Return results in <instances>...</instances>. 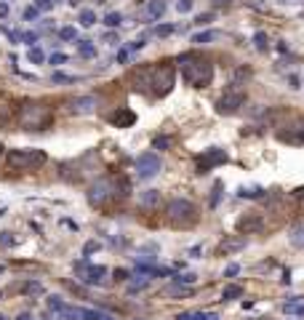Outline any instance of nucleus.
<instances>
[{"label": "nucleus", "mask_w": 304, "mask_h": 320, "mask_svg": "<svg viewBox=\"0 0 304 320\" xmlns=\"http://www.w3.org/2000/svg\"><path fill=\"white\" fill-rule=\"evenodd\" d=\"M176 62H179V70H182V78H184L187 86H192V88L211 86V80H214V64H211V59H206V56L189 51V54H182Z\"/></svg>", "instance_id": "nucleus-1"}, {"label": "nucleus", "mask_w": 304, "mask_h": 320, "mask_svg": "<svg viewBox=\"0 0 304 320\" xmlns=\"http://www.w3.org/2000/svg\"><path fill=\"white\" fill-rule=\"evenodd\" d=\"M128 182L126 179H118V176H104L99 182H93L88 187V203L96 205V208H104L110 200H115V197H126L128 195Z\"/></svg>", "instance_id": "nucleus-2"}, {"label": "nucleus", "mask_w": 304, "mask_h": 320, "mask_svg": "<svg viewBox=\"0 0 304 320\" xmlns=\"http://www.w3.org/2000/svg\"><path fill=\"white\" fill-rule=\"evenodd\" d=\"M16 120L24 131H45L54 123V112H51V107H45L43 101H24V104L19 107Z\"/></svg>", "instance_id": "nucleus-3"}, {"label": "nucleus", "mask_w": 304, "mask_h": 320, "mask_svg": "<svg viewBox=\"0 0 304 320\" xmlns=\"http://www.w3.org/2000/svg\"><path fill=\"white\" fill-rule=\"evenodd\" d=\"M166 219L174 230H189L197 224V205L192 200H187V197H174V200H168L166 205Z\"/></svg>", "instance_id": "nucleus-4"}, {"label": "nucleus", "mask_w": 304, "mask_h": 320, "mask_svg": "<svg viewBox=\"0 0 304 320\" xmlns=\"http://www.w3.org/2000/svg\"><path fill=\"white\" fill-rule=\"evenodd\" d=\"M176 86V67L171 62H160L158 67L149 70V91L155 93V96H168L171 91Z\"/></svg>", "instance_id": "nucleus-5"}, {"label": "nucleus", "mask_w": 304, "mask_h": 320, "mask_svg": "<svg viewBox=\"0 0 304 320\" xmlns=\"http://www.w3.org/2000/svg\"><path fill=\"white\" fill-rule=\"evenodd\" d=\"M45 160H48V155L43 149H11L6 155V163L14 171H32V168H40Z\"/></svg>", "instance_id": "nucleus-6"}, {"label": "nucleus", "mask_w": 304, "mask_h": 320, "mask_svg": "<svg viewBox=\"0 0 304 320\" xmlns=\"http://www.w3.org/2000/svg\"><path fill=\"white\" fill-rule=\"evenodd\" d=\"M243 104H245V91L232 86L216 99V112H219V115H232V112H237Z\"/></svg>", "instance_id": "nucleus-7"}, {"label": "nucleus", "mask_w": 304, "mask_h": 320, "mask_svg": "<svg viewBox=\"0 0 304 320\" xmlns=\"http://www.w3.org/2000/svg\"><path fill=\"white\" fill-rule=\"evenodd\" d=\"M227 163V152L222 147H208L203 149V155H197V174H208L211 168L216 166H224Z\"/></svg>", "instance_id": "nucleus-8"}, {"label": "nucleus", "mask_w": 304, "mask_h": 320, "mask_svg": "<svg viewBox=\"0 0 304 320\" xmlns=\"http://www.w3.org/2000/svg\"><path fill=\"white\" fill-rule=\"evenodd\" d=\"M160 168H163V163H160V157L155 152H144L136 157V174L139 179H152L160 174Z\"/></svg>", "instance_id": "nucleus-9"}, {"label": "nucleus", "mask_w": 304, "mask_h": 320, "mask_svg": "<svg viewBox=\"0 0 304 320\" xmlns=\"http://www.w3.org/2000/svg\"><path fill=\"white\" fill-rule=\"evenodd\" d=\"M235 227H237L240 235H254V232H259L264 227V216L256 214V211H248V214H243L240 219L235 222Z\"/></svg>", "instance_id": "nucleus-10"}, {"label": "nucleus", "mask_w": 304, "mask_h": 320, "mask_svg": "<svg viewBox=\"0 0 304 320\" xmlns=\"http://www.w3.org/2000/svg\"><path fill=\"white\" fill-rule=\"evenodd\" d=\"M245 246H248V240H245L243 235H224V238H222V243H219V253H224V256H230V253L243 251Z\"/></svg>", "instance_id": "nucleus-11"}, {"label": "nucleus", "mask_w": 304, "mask_h": 320, "mask_svg": "<svg viewBox=\"0 0 304 320\" xmlns=\"http://www.w3.org/2000/svg\"><path fill=\"white\" fill-rule=\"evenodd\" d=\"M110 123L115 126V128H131V126L136 123V112L128 110V107H118V110L110 115Z\"/></svg>", "instance_id": "nucleus-12"}, {"label": "nucleus", "mask_w": 304, "mask_h": 320, "mask_svg": "<svg viewBox=\"0 0 304 320\" xmlns=\"http://www.w3.org/2000/svg\"><path fill=\"white\" fill-rule=\"evenodd\" d=\"M99 104L96 96H78L70 101V112H75V115H85V112H93Z\"/></svg>", "instance_id": "nucleus-13"}, {"label": "nucleus", "mask_w": 304, "mask_h": 320, "mask_svg": "<svg viewBox=\"0 0 304 320\" xmlns=\"http://www.w3.org/2000/svg\"><path fill=\"white\" fill-rule=\"evenodd\" d=\"M78 270H85V272H83V280H85V283H102V278L107 275V270H104V267H88V264H83V261L78 264Z\"/></svg>", "instance_id": "nucleus-14"}, {"label": "nucleus", "mask_w": 304, "mask_h": 320, "mask_svg": "<svg viewBox=\"0 0 304 320\" xmlns=\"http://www.w3.org/2000/svg\"><path fill=\"white\" fill-rule=\"evenodd\" d=\"M139 205H141L144 211H155V208H160V192H158V190H147V192H141Z\"/></svg>", "instance_id": "nucleus-15"}, {"label": "nucleus", "mask_w": 304, "mask_h": 320, "mask_svg": "<svg viewBox=\"0 0 304 320\" xmlns=\"http://www.w3.org/2000/svg\"><path fill=\"white\" fill-rule=\"evenodd\" d=\"M141 6L147 8V16L149 19H160L166 14V0H141Z\"/></svg>", "instance_id": "nucleus-16"}, {"label": "nucleus", "mask_w": 304, "mask_h": 320, "mask_svg": "<svg viewBox=\"0 0 304 320\" xmlns=\"http://www.w3.org/2000/svg\"><path fill=\"white\" fill-rule=\"evenodd\" d=\"M288 240L293 248H304V224H293L288 232Z\"/></svg>", "instance_id": "nucleus-17"}, {"label": "nucleus", "mask_w": 304, "mask_h": 320, "mask_svg": "<svg viewBox=\"0 0 304 320\" xmlns=\"http://www.w3.org/2000/svg\"><path fill=\"white\" fill-rule=\"evenodd\" d=\"M278 139L280 142H288V144H304V128H296V134H293V131H280L278 134Z\"/></svg>", "instance_id": "nucleus-18"}, {"label": "nucleus", "mask_w": 304, "mask_h": 320, "mask_svg": "<svg viewBox=\"0 0 304 320\" xmlns=\"http://www.w3.org/2000/svg\"><path fill=\"white\" fill-rule=\"evenodd\" d=\"M222 32L219 30H203V32H197V35H192V43L195 45H206V43H211V40H216Z\"/></svg>", "instance_id": "nucleus-19"}, {"label": "nucleus", "mask_w": 304, "mask_h": 320, "mask_svg": "<svg viewBox=\"0 0 304 320\" xmlns=\"http://www.w3.org/2000/svg\"><path fill=\"white\" fill-rule=\"evenodd\" d=\"M11 120H14L11 104H3V101H0V128H8V126H11Z\"/></svg>", "instance_id": "nucleus-20"}, {"label": "nucleus", "mask_w": 304, "mask_h": 320, "mask_svg": "<svg viewBox=\"0 0 304 320\" xmlns=\"http://www.w3.org/2000/svg\"><path fill=\"white\" fill-rule=\"evenodd\" d=\"M243 296V288L240 286H224V291H222V302H232V299H240Z\"/></svg>", "instance_id": "nucleus-21"}, {"label": "nucleus", "mask_w": 304, "mask_h": 320, "mask_svg": "<svg viewBox=\"0 0 304 320\" xmlns=\"http://www.w3.org/2000/svg\"><path fill=\"white\" fill-rule=\"evenodd\" d=\"M264 192H267V190H262V187H240V190H237V195H240V197H248V200L264 197Z\"/></svg>", "instance_id": "nucleus-22"}, {"label": "nucleus", "mask_w": 304, "mask_h": 320, "mask_svg": "<svg viewBox=\"0 0 304 320\" xmlns=\"http://www.w3.org/2000/svg\"><path fill=\"white\" fill-rule=\"evenodd\" d=\"M78 54L85 56V59H93V56H96V45H93L91 40H80L78 43Z\"/></svg>", "instance_id": "nucleus-23"}, {"label": "nucleus", "mask_w": 304, "mask_h": 320, "mask_svg": "<svg viewBox=\"0 0 304 320\" xmlns=\"http://www.w3.org/2000/svg\"><path fill=\"white\" fill-rule=\"evenodd\" d=\"M78 22H80L83 27H93V24H96V14H93V11H91V8H83V11H80V19H78Z\"/></svg>", "instance_id": "nucleus-24"}, {"label": "nucleus", "mask_w": 304, "mask_h": 320, "mask_svg": "<svg viewBox=\"0 0 304 320\" xmlns=\"http://www.w3.org/2000/svg\"><path fill=\"white\" fill-rule=\"evenodd\" d=\"M254 45H256V51H267V48H270L267 32H256V35H254Z\"/></svg>", "instance_id": "nucleus-25"}, {"label": "nucleus", "mask_w": 304, "mask_h": 320, "mask_svg": "<svg viewBox=\"0 0 304 320\" xmlns=\"http://www.w3.org/2000/svg\"><path fill=\"white\" fill-rule=\"evenodd\" d=\"M166 294L168 296H189V294H192V288H187V286H171V288H166Z\"/></svg>", "instance_id": "nucleus-26"}, {"label": "nucleus", "mask_w": 304, "mask_h": 320, "mask_svg": "<svg viewBox=\"0 0 304 320\" xmlns=\"http://www.w3.org/2000/svg\"><path fill=\"white\" fill-rule=\"evenodd\" d=\"M104 24H107V27H120V24H123V14L110 11L107 16H104Z\"/></svg>", "instance_id": "nucleus-27"}, {"label": "nucleus", "mask_w": 304, "mask_h": 320, "mask_svg": "<svg viewBox=\"0 0 304 320\" xmlns=\"http://www.w3.org/2000/svg\"><path fill=\"white\" fill-rule=\"evenodd\" d=\"M248 78H251V70L240 67V70L235 72V80H232V86H237V88H240V83H243V80H248Z\"/></svg>", "instance_id": "nucleus-28"}, {"label": "nucleus", "mask_w": 304, "mask_h": 320, "mask_svg": "<svg viewBox=\"0 0 304 320\" xmlns=\"http://www.w3.org/2000/svg\"><path fill=\"white\" fill-rule=\"evenodd\" d=\"M174 30H176L174 24H160V27H155V35L158 37H168V35H174Z\"/></svg>", "instance_id": "nucleus-29"}, {"label": "nucleus", "mask_w": 304, "mask_h": 320, "mask_svg": "<svg viewBox=\"0 0 304 320\" xmlns=\"http://www.w3.org/2000/svg\"><path fill=\"white\" fill-rule=\"evenodd\" d=\"M152 147H155V149H168L171 147V139L168 136H155V139H152Z\"/></svg>", "instance_id": "nucleus-30"}, {"label": "nucleus", "mask_w": 304, "mask_h": 320, "mask_svg": "<svg viewBox=\"0 0 304 320\" xmlns=\"http://www.w3.org/2000/svg\"><path fill=\"white\" fill-rule=\"evenodd\" d=\"M195 280H197V275H195V272H184V275H176V283H179V286L195 283Z\"/></svg>", "instance_id": "nucleus-31"}, {"label": "nucleus", "mask_w": 304, "mask_h": 320, "mask_svg": "<svg viewBox=\"0 0 304 320\" xmlns=\"http://www.w3.org/2000/svg\"><path fill=\"white\" fill-rule=\"evenodd\" d=\"M192 3H195V0H176V11L179 14H189V11H192Z\"/></svg>", "instance_id": "nucleus-32"}, {"label": "nucleus", "mask_w": 304, "mask_h": 320, "mask_svg": "<svg viewBox=\"0 0 304 320\" xmlns=\"http://www.w3.org/2000/svg\"><path fill=\"white\" fill-rule=\"evenodd\" d=\"M59 37H62V40H75V37H78V32H75V27H62V30H59Z\"/></svg>", "instance_id": "nucleus-33"}, {"label": "nucleus", "mask_w": 304, "mask_h": 320, "mask_svg": "<svg viewBox=\"0 0 304 320\" xmlns=\"http://www.w3.org/2000/svg\"><path fill=\"white\" fill-rule=\"evenodd\" d=\"M51 80H54V83H75L78 78H72V75H64V72H54Z\"/></svg>", "instance_id": "nucleus-34"}, {"label": "nucleus", "mask_w": 304, "mask_h": 320, "mask_svg": "<svg viewBox=\"0 0 304 320\" xmlns=\"http://www.w3.org/2000/svg\"><path fill=\"white\" fill-rule=\"evenodd\" d=\"M35 8H37V11H51L54 0H35Z\"/></svg>", "instance_id": "nucleus-35"}, {"label": "nucleus", "mask_w": 304, "mask_h": 320, "mask_svg": "<svg viewBox=\"0 0 304 320\" xmlns=\"http://www.w3.org/2000/svg\"><path fill=\"white\" fill-rule=\"evenodd\" d=\"M45 59V56H43V51L40 48H30V62H35V64H40Z\"/></svg>", "instance_id": "nucleus-36"}, {"label": "nucleus", "mask_w": 304, "mask_h": 320, "mask_svg": "<svg viewBox=\"0 0 304 320\" xmlns=\"http://www.w3.org/2000/svg\"><path fill=\"white\" fill-rule=\"evenodd\" d=\"M14 235L11 232H0V246H14Z\"/></svg>", "instance_id": "nucleus-37"}, {"label": "nucleus", "mask_w": 304, "mask_h": 320, "mask_svg": "<svg viewBox=\"0 0 304 320\" xmlns=\"http://www.w3.org/2000/svg\"><path fill=\"white\" fill-rule=\"evenodd\" d=\"M24 294H43V286L40 283H27L24 286Z\"/></svg>", "instance_id": "nucleus-38"}, {"label": "nucleus", "mask_w": 304, "mask_h": 320, "mask_svg": "<svg viewBox=\"0 0 304 320\" xmlns=\"http://www.w3.org/2000/svg\"><path fill=\"white\" fill-rule=\"evenodd\" d=\"M19 40L27 43V45H32V43L37 40V35H35V32H22V35H19Z\"/></svg>", "instance_id": "nucleus-39"}, {"label": "nucleus", "mask_w": 304, "mask_h": 320, "mask_svg": "<svg viewBox=\"0 0 304 320\" xmlns=\"http://www.w3.org/2000/svg\"><path fill=\"white\" fill-rule=\"evenodd\" d=\"M37 14H40V11H37V8H35V6H30V8H24V19H27V22H32V19H37Z\"/></svg>", "instance_id": "nucleus-40"}, {"label": "nucleus", "mask_w": 304, "mask_h": 320, "mask_svg": "<svg viewBox=\"0 0 304 320\" xmlns=\"http://www.w3.org/2000/svg\"><path fill=\"white\" fill-rule=\"evenodd\" d=\"M93 251H99V243H96V240L85 243V248H83V253H85V256H91V253H93Z\"/></svg>", "instance_id": "nucleus-41"}, {"label": "nucleus", "mask_w": 304, "mask_h": 320, "mask_svg": "<svg viewBox=\"0 0 304 320\" xmlns=\"http://www.w3.org/2000/svg\"><path fill=\"white\" fill-rule=\"evenodd\" d=\"M222 182H216V187H214V197H211V205H216V203H219V195H222Z\"/></svg>", "instance_id": "nucleus-42"}, {"label": "nucleus", "mask_w": 304, "mask_h": 320, "mask_svg": "<svg viewBox=\"0 0 304 320\" xmlns=\"http://www.w3.org/2000/svg\"><path fill=\"white\" fill-rule=\"evenodd\" d=\"M211 19H214V14H211V11H208V14H200V16H197V19H195V22H197V24H200V27H203V24H208V22H211Z\"/></svg>", "instance_id": "nucleus-43"}, {"label": "nucleus", "mask_w": 304, "mask_h": 320, "mask_svg": "<svg viewBox=\"0 0 304 320\" xmlns=\"http://www.w3.org/2000/svg\"><path fill=\"white\" fill-rule=\"evenodd\" d=\"M237 272H240V264H230V267L224 270V275H227V278H235Z\"/></svg>", "instance_id": "nucleus-44"}, {"label": "nucleus", "mask_w": 304, "mask_h": 320, "mask_svg": "<svg viewBox=\"0 0 304 320\" xmlns=\"http://www.w3.org/2000/svg\"><path fill=\"white\" fill-rule=\"evenodd\" d=\"M64 62H67V56H64V54H54L51 56V64H64Z\"/></svg>", "instance_id": "nucleus-45"}, {"label": "nucleus", "mask_w": 304, "mask_h": 320, "mask_svg": "<svg viewBox=\"0 0 304 320\" xmlns=\"http://www.w3.org/2000/svg\"><path fill=\"white\" fill-rule=\"evenodd\" d=\"M141 48H144V40H134V43H131V51H141Z\"/></svg>", "instance_id": "nucleus-46"}, {"label": "nucleus", "mask_w": 304, "mask_h": 320, "mask_svg": "<svg viewBox=\"0 0 304 320\" xmlns=\"http://www.w3.org/2000/svg\"><path fill=\"white\" fill-rule=\"evenodd\" d=\"M293 197H296V200H304V187H296V190H293Z\"/></svg>", "instance_id": "nucleus-47"}, {"label": "nucleus", "mask_w": 304, "mask_h": 320, "mask_svg": "<svg viewBox=\"0 0 304 320\" xmlns=\"http://www.w3.org/2000/svg\"><path fill=\"white\" fill-rule=\"evenodd\" d=\"M8 16V3H0V19Z\"/></svg>", "instance_id": "nucleus-48"}, {"label": "nucleus", "mask_w": 304, "mask_h": 320, "mask_svg": "<svg viewBox=\"0 0 304 320\" xmlns=\"http://www.w3.org/2000/svg\"><path fill=\"white\" fill-rule=\"evenodd\" d=\"M126 59H128V51H126V48L118 51V62H126Z\"/></svg>", "instance_id": "nucleus-49"}, {"label": "nucleus", "mask_w": 304, "mask_h": 320, "mask_svg": "<svg viewBox=\"0 0 304 320\" xmlns=\"http://www.w3.org/2000/svg\"><path fill=\"white\" fill-rule=\"evenodd\" d=\"M115 278L118 280H126V270H115Z\"/></svg>", "instance_id": "nucleus-50"}, {"label": "nucleus", "mask_w": 304, "mask_h": 320, "mask_svg": "<svg viewBox=\"0 0 304 320\" xmlns=\"http://www.w3.org/2000/svg\"><path fill=\"white\" fill-rule=\"evenodd\" d=\"M176 320H189V312H182V315H176Z\"/></svg>", "instance_id": "nucleus-51"}, {"label": "nucleus", "mask_w": 304, "mask_h": 320, "mask_svg": "<svg viewBox=\"0 0 304 320\" xmlns=\"http://www.w3.org/2000/svg\"><path fill=\"white\" fill-rule=\"evenodd\" d=\"M206 320H219V317H216L214 312H206Z\"/></svg>", "instance_id": "nucleus-52"}, {"label": "nucleus", "mask_w": 304, "mask_h": 320, "mask_svg": "<svg viewBox=\"0 0 304 320\" xmlns=\"http://www.w3.org/2000/svg\"><path fill=\"white\" fill-rule=\"evenodd\" d=\"M19 320H32V317H30V315H22V317H19Z\"/></svg>", "instance_id": "nucleus-53"}, {"label": "nucleus", "mask_w": 304, "mask_h": 320, "mask_svg": "<svg viewBox=\"0 0 304 320\" xmlns=\"http://www.w3.org/2000/svg\"><path fill=\"white\" fill-rule=\"evenodd\" d=\"M283 3H296V0H283Z\"/></svg>", "instance_id": "nucleus-54"}, {"label": "nucleus", "mask_w": 304, "mask_h": 320, "mask_svg": "<svg viewBox=\"0 0 304 320\" xmlns=\"http://www.w3.org/2000/svg\"><path fill=\"white\" fill-rule=\"evenodd\" d=\"M0 155H3V144H0Z\"/></svg>", "instance_id": "nucleus-55"}, {"label": "nucleus", "mask_w": 304, "mask_h": 320, "mask_svg": "<svg viewBox=\"0 0 304 320\" xmlns=\"http://www.w3.org/2000/svg\"><path fill=\"white\" fill-rule=\"evenodd\" d=\"M0 272H3V267H0Z\"/></svg>", "instance_id": "nucleus-56"}, {"label": "nucleus", "mask_w": 304, "mask_h": 320, "mask_svg": "<svg viewBox=\"0 0 304 320\" xmlns=\"http://www.w3.org/2000/svg\"><path fill=\"white\" fill-rule=\"evenodd\" d=\"M107 320H112V317H107Z\"/></svg>", "instance_id": "nucleus-57"}]
</instances>
